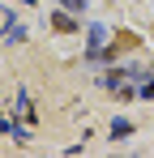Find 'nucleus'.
<instances>
[{
  "mask_svg": "<svg viewBox=\"0 0 154 158\" xmlns=\"http://www.w3.org/2000/svg\"><path fill=\"white\" fill-rule=\"evenodd\" d=\"M60 4H69V9H81V4H86V0H60Z\"/></svg>",
  "mask_w": 154,
  "mask_h": 158,
  "instance_id": "nucleus-1",
  "label": "nucleus"
}]
</instances>
